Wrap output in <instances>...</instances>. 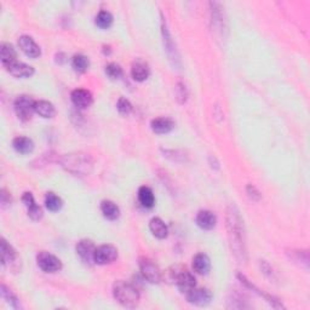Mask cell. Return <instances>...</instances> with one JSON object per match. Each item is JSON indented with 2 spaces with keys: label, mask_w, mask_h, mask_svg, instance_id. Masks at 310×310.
Returning <instances> with one entry per match:
<instances>
[{
  "label": "cell",
  "mask_w": 310,
  "mask_h": 310,
  "mask_svg": "<svg viewBox=\"0 0 310 310\" xmlns=\"http://www.w3.org/2000/svg\"><path fill=\"white\" fill-rule=\"evenodd\" d=\"M227 229L233 252L239 262L246 261V240H245L244 222L234 205L227 210Z\"/></svg>",
  "instance_id": "1"
},
{
  "label": "cell",
  "mask_w": 310,
  "mask_h": 310,
  "mask_svg": "<svg viewBox=\"0 0 310 310\" xmlns=\"http://www.w3.org/2000/svg\"><path fill=\"white\" fill-rule=\"evenodd\" d=\"M62 166L68 172L73 173L75 176H86L91 172L93 166L92 159L88 154L84 153H72L67 154L62 159Z\"/></svg>",
  "instance_id": "2"
},
{
  "label": "cell",
  "mask_w": 310,
  "mask_h": 310,
  "mask_svg": "<svg viewBox=\"0 0 310 310\" xmlns=\"http://www.w3.org/2000/svg\"><path fill=\"white\" fill-rule=\"evenodd\" d=\"M138 201L141 202V205L146 209H152L155 203V197L154 193L149 187H143L140 188L138 190Z\"/></svg>",
  "instance_id": "23"
},
{
  "label": "cell",
  "mask_w": 310,
  "mask_h": 310,
  "mask_svg": "<svg viewBox=\"0 0 310 310\" xmlns=\"http://www.w3.org/2000/svg\"><path fill=\"white\" fill-rule=\"evenodd\" d=\"M13 147L20 154H29L34 149V143L31 138L19 136L13 141Z\"/></svg>",
  "instance_id": "20"
},
{
  "label": "cell",
  "mask_w": 310,
  "mask_h": 310,
  "mask_svg": "<svg viewBox=\"0 0 310 310\" xmlns=\"http://www.w3.org/2000/svg\"><path fill=\"white\" fill-rule=\"evenodd\" d=\"M35 113L39 114L40 117L49 119L52 118L56 114V109L51 102L49 101H35V107H34Z\"/></svg>",
  "instance_id": "24"
},
{
  "label": "cell",
  "mask_w": 310,
  "mask_h": 310,
  "mask_svg": "<svg viewBox=\"0 0 310 310\" xmlns=\"http://www.w3.org/2000/svg\"><path fill=\"white\" fill-rule=\"evenodd\" d=\"M7 70L15 78H31L34 74V68L22 62H15L11 66L7 67Z\"/></svg>",
  "instance_id": "14"
},
{
  "label": "cell",
  "mask_w": 310,
  "mask_h": 310,
  "mask_svg": "<svg viewBox=\"0 0 310 310\" xmlns=\"http://www.w3.org/2000/svg\"><path fill=\"white\" fill-rule=\"evenodd\" d=\"M70 98H72L73 105L76 108L80 109H86L92 105V94L90 91L85 90V88H76L70 94Z\"/></svg>",
  "instance_id": "11"
},
{
  "label": "cell",
  "mask_w": 310,
  "mask_h": 310,
  "mask_svg": "<svg viewBox=\"0 0 310 310\" xmlns=\"http://www.w3.org/2000/svg\"><path fill=\"white\" fill-rule=\"evenodd\" d=\"M141 274L147 281L150 283H159L161 281V271L154 262L148 258H143L140 261Z\"/></svg>",
  "instance_id": "7"
},
{
  "label": "cell",
  "mask_w": 310,
  "mask_h": 310,
  "mask_svg": "<svg viewBox=\"0 0 310 310\" xmlns=\"http://www.w3.org/2000/svg\"><path fill=\"white\" fill-rule=\"evenodd\" d=\"M187 299L189 303L194 304V305L203 306V305H208V304L211 302L212 294H211V292H210L209 290H206V288L194 287L193 290L189 291L187 293Z\"/></svg>",
  "instance_id": "10"
},
{
  "label": "cell",
  "mask_w": 310,
  "mask_h": 310,
  "mask_svg": "<svg viewBox=\"0 0 310 310\" xmlns=\"http://www.w3.org/2000/svg\"><path fill=\"white\" fill-rule=\"evenodd\" d=\"M0 247H2V263L4 267H9L11 269H14L15 267L19 265V257H17L16 251L14 250V247L10 244H8V241L5 239H2V243H0Z\"/></svg>",
  "instance_id": "9"
},
{
  "label": "cell",
  "mask_w": 310,
  "mask_h": 310,
  "mask_svg": "<svg viewBox=\"0 0 310 310\" xmlns=\"http://www.w3.org/2000/svg\"><path fill=\"white\" fill-rule=\"evenodd\" d=\"M101 211L107 220L109 221H115L118 220L120 216V209L118 208V205L111 200H105L101 202Z\"/></svg>",
  "instance_id": "22"
},
{
  "label": "cell",
  "mask_w": 310,
  "mask_h": 310,
  "mask_svg": "<svg viewBox=\"0 0 310 310\" xmlns=\"http://www.w3.org/2000/svg\"><path fill=\"white\" fill-rule=\"evenodd\" d=\"M2 296L8 300V303L10 304V305L13 306V308L19 309L20 306H21L20 305V300L17 299V297L15 296V294L10 290H8V288L5 287V285L2 286Z\"/></svg>",
  "instance_id": "29"
},
{
  "label": "cell",
  "mask_w": 310,
  "mask_h": 310,
  "mask_svg": "<svg viewBox=\"0 0 310 310\" xmlns=\"http://www.w3.org/2000/svg\"><path fill=\"white\" fill-rule=\"evenodd\" d=\"M211 268V262L208 255L205 253H197L193 258V269L200 275H206Z\"/></svg>",
  "instance_id": "17"
},
{
  "label": "cell",
  "mask_w": 310,
  "mask_h": 310,
  "mask_svg": "<svg viewBox=\"0 0 310 310\" xmlns=\"http://www.w3.org/2000/svg\"><path fill=\"white\" fill-rule=\"evenodd\" d=\"M217 217L214 212L209 211V210H203L196 215V224L201 229L211 230L216 227Z\"/></svg>",
  "instance_id": "15"
},
{
  "label": "cell",
  "mask_w": 310,
  "mask_h": 310,
  "mask_svg": "<svg viewBox=\"0 0 310 310\" xmlns=\"http://www.w3.org/2000/svg\"><path fill=\"white\" fill-rule=\"evenodd\" d=\"M62 205H63V202H62V199L58 195H56L55 193H47L45 196V206L46 209L49 210V211L56 212L58 211V210H61Z\"/></svg>",
  "instance_id": "25"
},
{
  "label": "cell",
  "mask_w": 310,
  "mask_h": 310,
  "mask_svg": "<svg viewBox=\"0 0 310 310\" xmlns=\"http://www.w3.org/2000/svg\"><path fill=\"white\" fill-rule=\"evenodd\" d=\"M72 66L76 72L84 73L86 72L88 66H90V61L86 56L84 55H75L72 60Z\"/></svg>",
  "instance_id": "27"
},
{
  "label": "cell",
  "mask_w": 310,
  "mask_h": 310,
  "mask_svg": "<svg viewBox=\"0 0 310 310\" xmlns=\"http://www.w3.org/2000/svg\"><path fill=\"white\" fill-rule=\"evenodd\" d=\"M22 201L26 205V208H28V206L33 205V203L35 202V200H34L33 195H32V193H25L22 196Z\"/></svg>",
  "instance_id": "33"
},
{
  "label": "cell",
  "mask_w": 310,
  "mask_h": 310,
  "mask_svg": "<svg viewBox=\"0 0 310 310\" xmlns=\"http://www.w3.org/2000/svg\"><path fill=\"white\" fill-rule=\"evenodd\" d=\"M96 25L102 29H108L113 25V15L106 10L99 11L96 16Z\"/></svg>",
  "instance_id": "26"
},
{
  "label": "cell",
  "mask_w": 310,
  "mask_h": 310,
  "mask_svg": "<svg viewBox=\"0 0 310 310\" xmlns=\"http://www.w3.org/2000/svg\"><path fill=\"white\" fill-rule=\"evenodd\" d=\"M19 46L22 50L23 54L31 58H37L39 57L41 51L40 47L38 46V44L33 40V38L28 37V35H22L19 39Z\"/></svg>",
  "instance_id": "12"
},
{
  "label": "cell",
  "mask_w": 310,
  "mask_h": 310,
  "mask_svg": "<svg viewBox=\"0 0 310 310\" xmlns=\"http://www.w3.org/2000/svg\"><path fill=\"white\" fill-rule=\"evenodd\" d=\"M118 258V250L113 245H102V246L96 247L93 255V262L96 264L106 265L113 263Z\"/></svg>",
  "instance_id": "5"
},
{
  "label": "cell",
  "mask_w": 310,
  "mask_h": 310,
  "mask_svg": "<svg viewBox=\"0 0 310 310\" xmlns=\"http://www.w3.org/2000/svg\"><path fill=\"white\" fill-rule=\"evenodd\" d=\"M28 216L32 218L33 221H39L43 217V210L40 206L37 205V202H34L33 205L28 206Z\"/></svg>",
  "instance_id": "31"
},
{
  "label": "cell",
  "mask_w": 310,
  "mask_h": 310,
  "mask_svg": "<svg viewBox=\"0 0 310 310\" xmlns=\"http://www.w3.org/2000/svg\"><path fill=\"white\" fill-rule=\"evenodd\" d=\"M247 193H249V196L251 197V199H253V200H258L259 197H261L259 193L257 191V189L253 187V185H249V187H247Z\"/></svg>",
  "instance_id": "34"
},
{
  "label": "cell",
  "mask_w": 310,
  "mask_h": 310,
  "mask_svg": "<svg viewBox=\"0 0 310 310\" xmlns=\"http://www.w3.org/2000/svg\"><path fill=\"white\" fill-rule=\"evenodd\" d=\"M106 74L111 79H113V80H117V79H120L123 76V69L119 64L109 63L108 66L106 67Z\"/></svg>",
  "instance_id": "28"
},
{
  "label": "cell",
  "mask_w": 310,
  "mask_h": 310,
  "mask_svg": "<svg viewBox=\"0 0 310 310\" xmlns=\"http://www.w3.org/2000/svg\"><path fill=\"white\" fill-rule=\"evenodd\" d=\"M131 75L136 81H144L148 79L149 76V67L146 62L138 60L132 64L131 68Z\"/></svg>",
  "instance_id": "18"
},
{
  "label": "cell",
  "mask_w": 310,
  "mask_h": 310,
  "mask_svg": "<svg viewBox=\"0 0 310 310\" xmlns=\"http://www.w3.org/2000/svg\"><path fill=\"white\" fill-rule=\"evenodd\" d=\"M37 263L38 267L45 273H56V271L61 270L62 263L57 257L52 255V253L46 252V251H41L39 255L37 256Z\"/></svg>",
  "instance_id": "6"
},
{
  "label": "cell",
  "mask_w": 310,
  "mask_h": 310,
  "mask_svg": "<svg viewBox=\"0 0 310 310\" xmlns=\"http://www.w3.org/2000/svg\"><path fill=\"white\" fill-rule=\"evenodd\" d=\"M175 281L177 287L181 290L183 293H188L189 291L193 290L196 285L195 277L188 270H179L178 273L175 274Z\"/></svg>",
  "instance_id": "8"
},
{
  "label": "cell",
  "mask_w": 310,
  "mask_h": 310,
  "mask_svg": "<svg viewBox=\"0 0 310 310\" xmlns=\"http://www.w3.org/2000/svg\"><path fill=\"white\" fill-rule=\"evenodd\" d=\"M113 296L125 308H136L140 303V292L136 286L126 281H117L113 286Z\"/></svg>",
  "instance_id": "3"
},
{
  "label": "cell",
  "mask_w": 310,
  "mask_h": 310,
  "mask_svg": "<svg viewBox=\"0 0 310 310\" xmlns=\"http://www.w3.org/2000/svg\"><path fill=\"white\" fill-rule=\"evenodd\" d=\"M16 51H15L14 46L8 43H3L0 46V58H2V63L5 68L11 66L16 61Z\"/></svg>",
  "instance_id": "19"
},
{
  "label": "cell",
  "mask_w": 310,
  "mask_h": 310,
  "mask_svg": "<svg viewBox=\"0 0 310 310\" xmlns=\"http://www.w3.org/2000/svg\"><path fill=\"white\" fill-rule=\"evenodd\" d=\"M75 250L76 253H78L79 257H80L85 263H90V262L93 261L96 246H94V244L91 240H80L76 244Z\"/></svg>",
  "instance_id": "13"
},
{
  "label": "cell",
  "mask_w": 310,
  "mask_h": 310,
  "mask_svg": "<svg viewBox=\"0 0 310 310\" xmlns=\"http://www.w3.org/2000/svg\"><path fill=\"white\" fill-rule=\"evenodd\" d=\"M150 128H152L155 134H167V132H170L171 130L175 128V123L170 118H156V119L152 120Z\"/></svg>",
  "instance_id": "16"
},
{
  "label": "cell",
  "mask_w": 310,
  "mask_h": 310,
  "mask_svg": "<svg viewBox=\"0 0 310 310\" xmlns=\"http://www.w3.org/2000/svg\"><path fill=\"white\" fill-rule=\"evenodd\" d=\"M15 112H16L17 117L20 118L22 122H28L34 113L35 101L31 96L27 94H21L15 99Z\"/></svg>",
  "instance_id": "4"
},
{
  "label": "cell",
  "mask_w": 310,
  "mask_h": 310,
  "mask_svg": "<svg viewBox=\"0 0 310 310\" xmlns=\"http://www.w3.org/2000/svg\"><path fill=\"white\" fill-rule=\"evenodd\" d=\"M0 201H2L3 208H7L11 203V196L5 189H2V194H0Z\"/></svg>",
  "instance_id": "32"
},
{
  "label": "cell",
  "mask_w": 310,
  "mask_h": 310,
  "mask_svg": "<svg viewBox=\"0 0 310 310\" xmlns=\"http://www.w3.org/2000/svg\"><path fill=\"white\" fill-rule=\"evenodd\" d=\"M118 111L122 115H129L132 111V105L130 103L129 99H126L125 97H120L119 101H118Z\"/></svg>",
  "instance_id": "30"
},
{
  "label": "cell",
  "mask_w": 310,
  "mask_h": 310,
  "mask_svg": "<svg viewBox=\"0 0 310 310\" xmlns=\"http://www.w3.org/2000/svg\"><path fill=\"white\" fill-rule=\"evenodd\" d=\"M149 229H150V232L153 233V235L158 239H165V238H167V235H169V229H167V226L165 224L164 221L159 217L153 218V220L150 221Z\"/></svg>",
  "instance_id": "21"
}]
</instances>
